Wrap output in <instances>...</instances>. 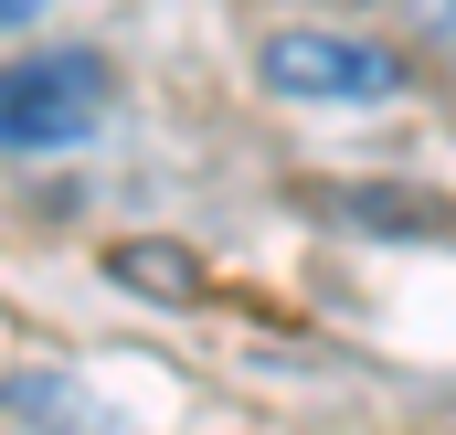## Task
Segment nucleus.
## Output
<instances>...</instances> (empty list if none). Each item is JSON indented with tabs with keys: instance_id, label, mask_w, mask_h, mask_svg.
<instances>
[{
	"instance_id": "f257e3e1",
	"label": "nucleus",
	"mask_w": 456,
	"mask_h": 435,
	"mask_svg": "<svg viewBox=\"0 0 456 435\" xmlns=\"http://www.w3.org/2000/svg\"><path fill=\"white\" fill-rule=\"evenodd\" d=\"M117 107V75L96 53H75V43H53V53H21V64H0V149H21V160H64V149H86Z\"/></svg>"
},
{
	"instance_id": "f03ea898",
	"label": "nucleus",
	"mask_w": 456,
	"mask_h": 435,
	"mask_svg": "<svg viewBox=\"0 0 456 435\" xmlns=\"http://www.w3.org/2000/svg\"><path fill=\"white\" fill-rule=\"evenodd\" d=\"M255 75H265V96H297V107H393V96L414 86L393 43H361V32H330V21L265 32Z\"/></svg>"
},
{
	"instance_id": "7ed1b4c3",
	"label": "nucleus",
	"mask_w": 456,
	"mask_h": 435,
	"mask_svg": "<svg viewBox=\"0 0 456 435\" xmlns=\"http://www.w3.org/2000/svg\"><path fill=\"white\" fill-rule=\"evenodd\" d=\"M330 223H361V234H393V244H436L456 234V213L436 192H393V181H350V192H308Z\"/></svg>"
},
{
	"instance_id": "20e7f679",
	"label": "nucleus",
	"mask_w": 456,
	"mask_h": 435,
	"mask_svg": "<svg viewBox=\"0 0 456 435\" xmlns=\"http://www.w3.org/2000/svg\"><path fill=\"white\" fill-rule=\"evenodd\" d=\"M0 404H11L21 425H43V435H127L107 404H86V382H64V372H11Z\"/></svg>"
},
{
	"instance_id": "39448f33",
	"label": "nucleus",
	"mask_w": 456,
	"mask_h": 435,
	"mask_svg": "<svg viewBox=\"0 0 456 435\" xmlns=\"http://www.w3.org/2000/svg\"><path fill=\"white\" fill-rule=\"evenodd\" d=\"M107 266L127 287H159V298H191V287H202V266H191V255H159V244H117Z\"/></svg>"
},
{
	"instance_id": "423d86ee",
	"label": "nucleus",
	"mask_w": 456,
	"mask_h": 435,
	"mask_svg": "<svg viewBox=\"0 0 456 435\" xmlns=\"http://www.w3.org/2000/svg\"><path fill=\"white\" fill-rule=\"evenodd\" d=\"M414 32H425V43H446V53H456V0H414Z\"/></svg>"
},
{
	"instance_id": "0eeeda50",
	"label": "nucleus",
	"mask_w": 456,
	"mask_h": 435,
	"mask_svg": "<svg viewBox=\"0 0 456 435\" xmlns=\"http://www.w3.org/2000/svg\"><path fill=\"white\" fill-rule=\"evenodd\" d=\"M32 11H43V0H0V32H21V21H32Z\"/></svg>"
}]
</instances>
